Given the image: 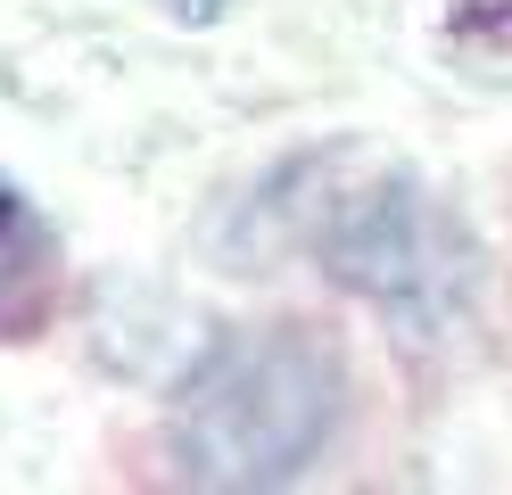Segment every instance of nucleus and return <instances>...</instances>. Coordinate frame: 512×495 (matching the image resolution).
<instances>
[{"instance_id": "obj_3", "label": "nucleus", "mask_w": 512, "mask_h": 495, "mask_svg": "<svg viewBox=\"0 0 512 495\" xmlns=\"http://www.w3.org/2000/svg\"><path fill=\"white\" fill-rule=\"evenodd\" d=\"M67 289V240L42 215V198L0 174V339H34Z\"/></svg>"}, {"instance_id": "obj_4", "label": "nucleus", "mask_w": 512, "mask_h": 495, "mask_svg": "<svg viewBox=\"0 0 512 495\" xmlns=\"http://www.w3.org/2000/svg\"><path fill=\"white\" fill-rule=\"evenodd\" d=\"M157 9H166V17H182V25H215L223 9H232V0H157Z\"/></svg>"}, {"instance_id": "obj_1", "label": "nucleus", "mask_w": 512, "mask_h": 495, "mask_svg": "<svg viewBox=\"0 0 512 495\" xmlns=\"http://www.w3.org/2000/svg\"><path fill=\"white\" fill-rule=\"evenodd\" d=\"M347 421V355L314 322H240L207 339L166 405L182 487H290Z\"/></svg>"}, {"instance_id": "obj_2", "label": "nucleus", "mask_w": 512, "mask_h": 495, "mask_svg": "<svg viewBox=\"0 0 512 495\" xmlns=\"http://www.w3.org/2000/svg\"><path fill=\"white\" fill-rule=\"evenodd\" d=\"M290 182H298L290 231L339 289H356L397 330H438L463 314L479 256L413 165L364 157V149H323Z\"/></svg>"}]
</instances>
